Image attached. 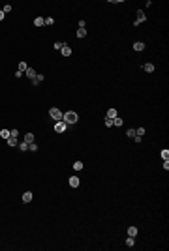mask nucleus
I'll list each match as a JSON object with an SVG mask.
<instances>
[{
    "mask_svg": "<svg viewBox=\"0 0 169 251\" xmlns=\"http://www.w3.org/2000/svg\"><path fill=\"white\" fill-rule=\"evenodd\" d=\"M62 120L70 126V124H77V122H79V116H77V113H73V111H66V113H64V116H62Z\"/></svg>",
    "mask_w": 169,
    "mask_h": 251,
    "instance_id": "1",
    "label": "nucleus"
},
{
    "mask_svg": "<svg viewBox=\"0 0 169 251\" xmlns=\"http://www.w3.org/2000/svg\"><path fill=\"white\" fill-rule=\"evenodd\" d=\"M49 114H51V118H53V120H56V122L62 120V116H64V113L60 111V109H56V107H53V109H51Z\"/></svg>",
    "mask_w": 169,
    "mask_h": 251,
    "instance_id": "2",
    "label": "nucleus"
},
{
    "mask_svg": "<svg viewBox=\"0 0 169 251\" xmlns=\"http://www.w3.org/2000/svg\"><path fill=\"white\" fill-rule=\"evenodd\" d=\"M135 17H137V19L133 21V25L137 26V25H141V23H143L145 19H147V15H145V11H143V10H137V13H135Z\"/></svg>",
    "mask_w": 169,
    "mask_h": 251,
    "instance_id": "3",
    "label": "nucleus"
},
{
    "mask_svg": "<svg viewBox=\"0 0 169 251\" xmlns=\"http://www.w3.org/2000/svg\"><path fill=\"white\" fill-rule=\"evenodd\" d=\"M66 128H68V124L64 122V120H58V122L55 124V131L56 133H64V131H66Z\"/></svg>",
    "mask_w": 169,
    "mask_h": 251,
    "instance_id": "4",
    "label": "nucleus"
},
{
    "mask_svg": "<svg viewBox=\"0 0 169 251\" xmlns=\"http://www.w3.org/2000/svg\"><path fill=\"white\" fill-rule=\"evenodd\" d=\"M143 49H145V43H143V41H135V43H133V51L141 53Z\"/></svg>",
    "mask_w": 169,
    "mask_h": 251,
    "instance_id": "5",
    "label": "nucleus"
},
{
    "mask_svg": "<svg viewBox=\"0 0 169 251\" xmlns=\"http://www.w3.org/2000/svg\"><path fill=\"white\" fill-rule=\"evenodd\" d=\"M60 53H62V56H70V54H71V49H70L66 43H64V47L60 49Z\"/></svg>",
    "mask_w": 169,
    "mask_h": 251,
    "instance_id": "6",
    "label": "nucleus"
},
{
    "mask_svg": "<svg viewBox=\"0 0 169 251\" xmlns=\"http://www.w3.org/2000/svg\"><path fill=\"white\" fill-rule=\"evenodd\" d=\"M26 69H28V64H26V62H19V69H17V71H19V73H25Z\"/></svg>",
    "mask_w": 169,
    "mask_h": 251,
    "instance_id": "7",
    "label": "nucleus"
},
{
    "mask_svg": "<svg viewBox=\"0 0 169 251\" xmlns=\"http://www.w3.org/2000/svg\"><path fill=\"white\" fill-rule=\"evenodd\" d=\"M25 73H26V77H28V79H30V81H32V79H34V77L38 75V73H36V71H34V69H32V68H28V69H26V71H25Z\"/></svg>",
    "mask_w": 169,
    "mask_h": 251,
    "instance_id": "8",
    "label": "nucleus"
},
{
    "mask_svg": "<svg viewBox=\"0 0 169 251\" xmlns=\"http://www.w3.org/2000/svg\"><path fill=\"white\" fill-rule=\"evenodd\" d=\"M128 236H132V238L137 236V227H130V229H128Z\"/></svg>",
    "mask_w": 169,
    "mask_h": 251,
    "instance_id": "9",
    "label": "nucleus"
},
{
    "mask_svg": "<svg viewBox=\"0 0 169 251\" xmlns=\"http://www.w3.org/2000/svg\"><path fill=\"white\" fill-rule=\"evenodd\" d=\"M70 186H71V187H79V178H77V176H71V178H70Z\"/></svg>",
    "mask_w": 169,
    "mask_h": 251,
    "instance_id": "10",
    "label": "nucleus"
},
{
    "mask_svg": "<svg viewBox=\"0 0 169 251\" xmlns=\"http://www.w3.org/2000/svg\"><path fill=\"white\" fill-rule=\"evenodd\" d=\"M42 81H43V75H36L34 79H32V84H34V86H38V84L42 83Z\"/></svg>",
    "mask_w": 169,
    "mask_h": 251,
    "instance_id": "11",
    "label": "nucleus"
},
{
    "mask_svg": "<svg viewBox=\"0 0 169 251\" xmlns=\"http://www.w3.org/2000/svg\"><path fill=\"white\" fill-rule=\"evenodd\" d=\"M34 25H36V26H43V25H45V19H43V17H36V19H34Z\"/></svg>",
    "mask_w": 169,
    "mask_h": 251,
    "instance_id": "12",
    "label": "nucleus"
},
{
    "mask_svg": "<svg viewBox=\"0 0 169 251\" xmlns=\"http://www.w3.org/2000/svg\"><path fill=\"white\" fill-rule=\"evenodd\" d=\"M32 201V193L26 191V193H23V202H30Z\"/></svg>",
    "mask_w": 169,
    "mask_h": 251,
    "instance_id": "13",
    "label": "nucleus"
},
{
    "mask_svg": "<svg viewBox=\"0 0 169 251\" xmlns=\"http://www.w3.org/2000/svg\"><path fill=\"white\" fill-rule=\"evenodd\" d=\"M105 118H117V109H109Z\"/></svg>",
    "mask_w": 169,
    "mask_h": 251,
    "instance_id": "14",
    "label": "nucleus"
},
{
    "mask_svg": "<svg viewBox=\"0 0 169 251\" xmlns=\"http://www.w3.org/2000/svg\"><path fill=\"white\" fill-rule=\"evenodd\" d=\"M143 68H145V71H147V73H152V71H154V64H150V62H148V64H145Z\"/></svg>",
    "mask_w": 169,
    "mask_h": 251,
    "instance_id": "15",
    "label": "nucleus"
},
{
    "mask_svg": "<svg viewBox=\"0 0 169 251\" xmlns=\"http://www.w3.org/2000/svg\"><path fill=\"white\" fill-rule=\"evenodd\" d=\"M19 150H21V152H26V150H28V143H25V141H23V143H19Z\"/></svg>",
    "mask_w": 169,
    "mask_h": 251,
    "instance_id": "16",
    "label": "nucleus"
},
{
    "mask_svg": "<svg viewBox=\"0 0 169 251\" xmlns=\"http://www.w3.org/2000/svg\"><path fill=\"white\" fill-rule=\"evenodd\" d=\"M25 143H34V135H32V133H26V135H25Z\"/></svg>",
    "mask_w": 169,
    "mask_h": 251,
    "instance_id": "17",
    "label": "nucleus"
},
{
    "mask_svg": "<svg viewBox=\"0 0 169 251\" xmlns=\"http://www.w3.org/2000/svg\"><path fill=\"white\" fill-rule=\"evenodd\" d=\"M160 156H162V159H169V150H167V148H164V150L160 152Z\"/></svg>",
    "mask_w": 169,
    "mask_h": 251,
    "instance_id": "18",
    "label": "nucleus"
},
{
    "mask_svg": "<svg viewBox=\"0 0 169 251\" xmlns=\"http://www.w3.org/2000/svg\"><path fill=\"white\" fill-rule=\"evenodd\" d=\"M0 135H2V139H10V129H2Z\"/></svg>",
    "mask_w": 169,
    "mask_h": 251,
    "instance_id": "19",
    "label": "nucleus"
},
{
    "mask_svg": "<svg viewBox=\"0 0 169 251\" xmlns=\"http://www.w3.org/2000/svg\"><path fill=\"white\" fill-rule=\"evenodd\" d=\"M85 36H86V30L85 28H79L77 30V38H85Z\"/></svg>",
    "mask_w": 169,
    "mask_h": 251,
    "instance_id": "20",
    "label": "nucleus"
},
{
    "mask_svg": "<svg viewBox=\"0 0 169 251\" xmlns=\"http://www.w3.org/2000/svg\"><path fill=\"white\" fill-rule=\"evenodd\" d=\"M73 169H75V171H81V169H83V161H75V163H73Z\"/></svg>",
    "mask_w": 169,
    "mask_h": 251,
    "instance_id": "21",
    "label": "nucleus"
},
{
    "mask_svg": "<svg viewBox=\"0 0 169 251\" xmlns=\"http://www.w3.org/2000/svg\"><path fill=\"white\" fill-rule=\"evenodd\" d=\"M113 126H118V128H120V126H122V118H118V116L113 118Z\"/></svg>",
    "mask_w": 169,
    "mask_h": 251,
    "instance_id": "22",
    "label": "nucleus"
},
{
    "mask_svg": "<svg viewBox=\"0 0 169 251\" xmlns=\"http://www.w3.org/2000/svg\"><path fill=\"white\" fill-rule=\"evenodd\" d=\"M6 141H8V144H10V146H15V144H17V139H13V137L6 139Z\"/></svg>",
    "mask_w": 169,
    "mask_h": 251,
    "instance_id": "23",
    "label": "nucleus"
},
{
    "mask_svg": "<svg viewBox=\"0 0 169 251\" xmlns=\"http://www.w3.org/2000/svg\"><path fill=\"white\" fill-rule=\"evenodd\" d=\"M126 246H128V247H133V238H132V236L126 238Z\"/></svg>",
    "mask_w": 169,
    "mask_h": 251,
    "instance_id": "24",
    "label": "nucleus"
},
{
    "mask_svg": "<svg viewBox=\"0 0 169 251\" xmlns=\"http://www.w3.org/2000/svg\"><path fill=\"white\" fill-rule=\"evenodd\" d=\"M135 135H137V137H143V135H145V128H137V131H135Z\"/></svg>",
    "mask_w": 169,
    "mask_h": 251,
    "instance_id": "25",
    "label": "nucleus"
},
{
    "mask_svg": "<svg viewBox=\"0 0 169 251\" xmlns=\"http://www.w3.org/2000/svg\"><path fill=\"white\" fill-rule=\"evenodd\" d=\"M126 135L130 137V139H133V137H135V129H128V131H126Z\"/></svg>",
    "mask_w": 169,
    "mask_h": 251,
    "instance_id": "26",
    "label": "nucleus"
},
{
    "mask_svg": "<svg viewBox=\"0 0 169 251\" xmlns=\"http://www.w3.org/2000/svg\"><path fill=\"white\" fill-rule=\"evenodd\" d=\"M53 23H55V19H53V17H47V19H45V25H47V26H51Z\"/></svg>",
    "mask_w": 169,
    "mask_h": 251,
    "instance_id": "27",
    "label": "nucleus"
},
{
    "mask_svg": "<svg viewBox=\"0 0 169 251\" xmlns=\"http://www.w3.org/2000/svg\"><path fill=\"white\" fill-rule=\"evenodd\" d=\"M28 148H30L32 152H36V150H38V144H36V143H30V144H28Z\"/></svg>",
    "mask_w": 169,
    "mask_h": 251,
    "instance_id": "28",
    "label": "nucleus"
},
{
    "mask_svg": "<svg viewBox=\"0 0 169 251\" xmlns=\"http://www.w3.org/2000/svg\"><path fill=\"white\" fill-rule=\"evenodd\" d=\"M17 135H19V133H17V129H11V131H10V137H13V139H17Z\"/></svg>",
    "mask_w": 169,
    "mask_h": 251,
    "instance_id": "29",
    "label": "nucleus"
},
{
    "mask_svg": "<svg viewBox=\"0 0 169 251\" xmlns=\"http://www.w3.org/2000/svg\"><path fill=\"white\" fill-rule=\"evenodd\" d=\"M2 11H4V13H10V11H11V6H10V4H6Z\"/></svg>",
    "mask_w": 169,
    "mask_h": 251,
    "instance_id": "30",
    "label": "nucleus"
},
{
    "mask_svg": "<svg viewBox=\"0 0 169 251\" xmlns=\"http://www.w3.org/2000/svg\"><path fill=\"white\" fill-rule=\"evenodd\" d=\"M105 126H107V128H111V126H113V118H105Z\"/></svg>",
    "mask_w": 169,
    "mask_h": 251,
    "instance_id": "31",
    "label": "nucleus"
},
{
    "mask_svg": "<svg viewBox=\"0 0 169 251\" xmlns=\"http://www.w3.org/2000/svg\"><path fill=\"white\" fill-rule=\"evenodd\" d=\"M164 171H169V161L164 159Z\"/></svg>",
    "mask_w": 169,
    "mask_h": 251,
    "instance_id": "32",
    "label": "nucleus"
},
{
    "mask_svg": "<svg viewBox=\"0 0 169 251\" xmlns=\"http://www.w3.org/2000/svg\"><path fill=\"white\" fill-rule=\"evenodd\" d=\"M62 47H64V43H60V41L55 43V49H62Z\"/></svg>",
    "mask_w": 169,
    "mask_h": 251,
    "instance_id": "33",
    "label": "nucleus"
},
{
    "mask_svg": "<svg viewBox=\"0 0 169 251\" xmlns=\"http://www.w3.org/2000/svg\"><path fill=\"white\" fill-rule=\"evenodd\" d=\"M86 26V21H79V28H85Z\"/></svg>",
    "mask_w": 169,
    "mask_h": 251,
    "instance_id": "34",
    "label": "nucleus"
},
{
    "mask_svg": "<svg viewBox=\"0 0 169 251\" xmlns=\"http://www.w3.org/2000/svg\"><path fill=\"white\" fill-rule=\"evenodd\" d=\"M4 15H6V13H4L2 10H0V21H2V19H4Z\"/></svg>",
    "mask_w": 169,
    "mask_h": 251,
    "instance_id": "35",
    "label": "nucleus"
}]
</instances>
